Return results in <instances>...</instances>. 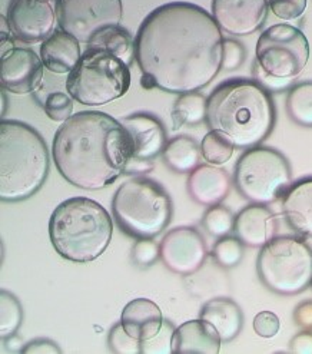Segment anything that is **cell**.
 I'll return each mask as SVG.
<instances>
[{
  "mask_svg": "<svg viewBox=\"0 0 312 354\" xmlns=\"http://www.w3.org/2000/svg\"><path fill=\"white\" fill-rule=\"evenodd\" d=\"M145 89L198 92L222 69L224 36L204 8L175 2L150 12L135 37Z\"/></svg>",
  "mask_w": 312,
  "mask_h": 354,
  "instance_id": "1",
  "label": "cell"
},
{
  "mask_svg": "<svg viewBox=\"0 0 312 354\" xmlns=\"http://www.w3.org/2000/svg\"><path fill=\"white\" fill-rule=\"evenodd\" d=\"M52 152L57 171L69 184L99 191L125 174L132 145L121 121L99 111H84L57 129Z\"/></svg>",
  "mask_w": 312,
  "mask_h": 354,
  "instance_id": "2",
  "label": "cell"
},
{
  "mask_svg": "<svg viewBox=\"0 0 312 354\" xmlns=\"http://www.w3.org/2000/svg\"><path fill=\"white\" fill-rule=\"evenodd\" d=\"M277 109L271 92L258 81L231 80L208 97L206 124L240 149L261 145L274 131Z\"/></svg>",
  "mask_w": 312,
  "mask_h": 354,
  "instance_id": "3",
  "label": "cell"
},
{
  "mask_svg": "<svg viewBox=\"0 0 312 354\" xmlns=\"http://www.w3.org/2000/svg\"><path fill=\"white\" fill-rule=\"evenodd\" d=\"M50 169L49 149L36 129L19 122L0 124V200L22 203L42 189Z\"/></svg>",
  "mask_w": 312,
  "mask_h": 354,
  "instance_id": "4",
  "label": "cell"
},
{
  "mask_svg": "<svg viewBox=\"0 0 312 354\" xmlns=\"http://www.w3.org/2000/svg\"><path fill=\"white\" fill-rule=\"evenodd\" d=\"M113 235L109 212L97 201L75 196L57 205L49 220V237L62 259L92 263L108 250Z\"/></svg>",
  "mask_w": 312,
  "mask_h": 354,
  "instance_id": "5",
  "label": "cell"
},
{
  "mask_svg": "<svg viewBox=\"0 0 312 354\" xmlns=\"http://www.w3.org/2000/svg\"><path fill=\"white\" fill-rule=\"evenodd\" d=\"M116 224L132 239H155L173 217V204L165 188L146 176L125 181L112 200Z\"/></svg>",
  "mask_w": 312,
  "mask_h": 354,
  "instance_id": "6",
  "label": "cell"
},
{
  "mask_svg": "<svg viewBox=\"0 0 312 354\" xmlns=\"http://www.w3.org/2000/svg\"><path fill=\"white\" fill-rule=\"evenodd\" d=\"M130 88L129 65L102 48L90 46L69 73L66 89L75 101L102 106L125 96Z\"/></svg>",
  "mask_w": 312,
  "mask_h": 354,
  "instance_id": "7",
  "label": "cell"
},
{
  "mask_svg": "<svg viewBox=\"0 0 312 354\" xmlns=\"http://www.w3.org/2000/svg\"><path fill=\"white\" fill-rule=\"evenodd\" d=\"M261 283L280 296H297L312 283V248L295 235L272 239L258 254Z\"/></svg>",
  "mask_w": 312,
  "mask_h": 354,
  "instance_id": "8",
  "label": "cell"
},
{
  "mask_svg": "<svg viewBox=\"0 0 312 354\" xmlns=\"http://www.w3.org/2000/svg\"><path fill=\"white\" fill-rule=\"evenodd\" d=\"M292 184V169L285 156L268 147L246 149L233 171V185L253 204H272L282 198Z\"/></svg>",
  "mask_w": 312,
  "mask_h": 354,
  "instance_id": "9",
  "label": "cell"
},
{
  "mask_svg": "<svg viewBox=\"0 0 312 354\" xmlns=\"http://www.w3.org/2000/svg\"><path fill=\"white\" fill-rule=\"evenodd\" d=\"M309 59L306 36L295 26L278 24L264 30L257 44V62L278 80H295Z\"/></svg>",
  "mask_w": 312,
  "mask_h": 354,
  "instance_id": "10",
  "label": "cell"
},
{
  "mask_svg": "<svg viewBox=\"0 0 312 354\" xmlns=\"http://www.w3.org/2000/svg\"><path fill=\"white\" fill-rule=\"evenodd\" d=\"M122 0H57V25L81 44H90L104 30L121 25Z\"/></svg>",
  "mask_w": 312,
  "mask_h": 354,
  "instance_id": "11",
  "label": "cell"
},
{
  "mask_svg": "<svg viewBox=\"0 0 312 354\" xmlns=\"http://www.w3.org/2000/svg\"><path fill=\"white\" fill-rule=\"evenodd\" d=\"M6 17L17 41L43 44L56 28L57 0H10Z\"/></svg>",
  "mask_w": 312,
  "mask_h": 354,
  "instance_id": "12",
  "label": "cell"
},
{
  "mask_svg": "<svg viewBox=\"0 0 312 354\" xmlns=\"http://www.w3.org/2000/svg\"><path fill=\"white\" fill-rule=\"evenodd\" d=\"M208 257L206 241L195 227L182 225L173 228L161 241V260L164 266L182 277L199 270Z\"/></svg>",
  "mask_w": 312,
  "mask_h": 354,
  "instance_id": "13",
  "label": "cell"
},
{
  "mask_svg": "<svg viewBox=\"0 0 312 354\" xmlns=\"http://www.w3.org/2000/svg\"><path fill=\"white\" fill-rule=\"evenodd\" d=\"M266 0H213L212 16L221 30L232 36H248L266 21Z\"/></svg>",
  "mask_w": 312,
  "mask_h": 354,
  "instance_id": "14",
  "label": "cell"
},
{
  "mask_svg": "<svg viewBox=\"0 0 312 354\" xmlns=\"http://www.w3.org/2000/svg\"><path fill=\"white\" fill-rule=\"evenodd\" d=\"M2 88L14 95H28L42 86L45 64L32 49L14 48L2 56Z\"/></svg>",
  "mask_w": 312,
  "mask_h": 354,
  "instance_id": "15",
  "label": "cell"
},
{
  "mask_svg": "<svg viewBox=\"0 0 312 354\" xmlns=\"http://www.w3.org/2000/svg\"><path fill=\"white\" fill-rule=\"evenodd\" d=\"M129 133L133 161L155 162L166 144V131L158 118L150 113H133L121 120Z\"/></svg>",
  "mask_w": 312,
  "mask_h": 354,
  "instance_id": "16",
  "label": "cell"
},
{
  "mask_svg": "<svg viewBox=\"0 0 312 354\" xmlns=\"http://www.w3.org/2000/svg\"><path fill=\"white\" fill-rule=\"evenodd\" d=\"M278 218L266 204L251 203L235 215L233 234L245 247L262 248L277 237Z\"/></svg>",
  "mask_w": 312,
  "mask_h": 354,
  "instance_id": "17",
  "label": "cell"
},
{
  "mask_svg": "<svg viewBox=\"0 0 312 354\" xmlns=\"http://www.w3.org/2000/svg\"><path fill=\"white\" fill-rule=\"evenodd\" d=\"M232 188L229 174L211 164L198 165L189 172L186 189L191 200L204 207H212L226 200Z\"/></svg>",
  "mask_w": 312,
  "mask_h": 354,
  "instance_id": "18",
  "label": "cell"
},
{
  "mask_svg": "<svg viewBox=\"0 0 312 354\" xmlns=\"http://www.w3.org/2000/svg\"><path fill=\"white\" fill-rule=\"evenodd\" d=\"M221 336L211 323L199 319L181 324L172 333L170 353L173 354H218Z\"/></svg>",
  "mask_w": 312,
  "mask_h": 354,
  "instance_id": "19",
  "label": "cell"
},
{
  "mask_svg": "<svg viewBox=\"0 0 312 354\" xmlns=\"http://www.w3.org/2000/svg\"><path fill=\"white\" fill-rule=\"evenodd\" d=\"M286 224L298 235L312 239V176H306L285 191L281 198Z\"/></svg>",
  "mask_w": 312,
  "mask_h": 354,
  "instance_id": "20",
  "label": "cell"
},
{
  "mask_svg": "<svg viewBox=\"0 0 312 354\" xmlns=\"http://www.w3.org/2000/svg\"><path fill=\"white\" fill-rule=\"evenodd\" d=\"M121 323L135 339L146 343L159 336L165 322L158 304L149 299H135L125 306Z\"/></svg>",
  "mask_w": 312,
  "mask_h": 354,
  "instance_id": "21",
  "label": "cell"
},
{
  "mask_svg": "<svg viewBox=\"0 0 312 354\" xmlns=\"http://www.w3.org/2000/svg\"><path fill=\"white\" fill-rule=\"evenodd\" d=\"M199 319L211 323L220 333L221 340L229 343L235 340L244 328V311L229 297H215L205 301Z\"/></svg>",
  "mask_w": 312,
  "mask_h": 354,
  "instance_id": "22",
  "label": "cell"
},
{
  "mask_svg": "<svg viewBox=\"0 0 312 354\" xmlns=\"http://www.w3.org/2000/svg\"><path fill=\"white\" fill-rule=\"evenodd\" d=\"M81 42L65 30H55L42 44L41 57L48 71L53 73H70L79 62Z\"/></svg>",
  "mask_w": 312,
  "mask_h": 354,
  "instance_id": "23",
  "label": "cell"
},
{
  "mask_svg": "<svg viewBox=\"0 0 312 354\" xmlns=\"http://www.w3.org/2000/svg\"><path fill=\"white\" fill-rule=\"evenodd\" d=\"M185 284L193 297L205 301L215 297H224L222 294L228 292L229 288L225 268L218 266L213 260H206L199 270L186 275Z\"/></svg>",
  "mask_w": 312,
  "mask_h": 354,
  "instance_id": "24",
  "label": "cell"
},
{
  "mask_svg": "<svg viewBox=\"0 0 312 354\" xmlns=\"http://www.w3.org/2000/svg\"><path fill=\"white\" fill-rule=\"evenodd\" d=\"M201 156V147L197 144V141L184 135L172 138L162 152L165 165L177 174L192 172L199 165Z\"/></svg>",
  "mask_w": 312,
  "mask_h": 354,
  "instance_id": "25",
  "label": "cell"
},
{
  "mask_svg": "<svg viewBox=\"0 0 312 354\" xmlns=\"http://www.w3.org/2000/svg\"><path fill=\"white\" fill-rule=\"evenodd\" d=\"M208 113V100L198 93V92H189L179 95V97L175 102L172 108V121L173 129H179L185 125L193 127L199 125L206 121Z\"/></svg>",
  "mask_w": 312,
  "mask_h": 354,
  "instance_id": "26",
  "label": "cell"
},
{
  "mask_svg": "<svg viewBox=\"0 0 312 354\" xmlns=\"http://www.w3.org/2000/svg\"><path fill=\"white\" fill-rule=\"evenodd\" d=\"M89 45L93 48H102L110 52L112 55L122 59V61L126 62L129 66L133 61H136L135 41L132 39L130 33L121 25L104 30L102 33L97 35Z\"/></svg>",
  "mask_w": 312,
  "mask_h": 354,
  "instance_id": "27",
  "label": "cell"
},
{
  "mask_svg": "<svg viewBox=\"0 0 312 354\" xmlns=\"http://www.w3.org/2000/svg\"><path fill=\"white\" fill-rule=\"evenodd\" d=\"M286 112L297 125L312 128V82H301L289 89Z\"/></svg>",
  "mask_w": 312,
  "mask_h": 354,
  "instance_id": "28",
  "label": "cell"
},
{
  "mask_svg": "<svg viewBox=\"0 0 312 354\" xmlns=\"http://www.w3.org/2000/svg\"><path fill=\"white\" fill-rule=\"evenodd\" d=\"M23 323V307L14 294L0 291V339L14 336Z\"/></svg>",
  "mask_w": 312,
  "mask_h": 354,
  "instance_id": "29",
  "label": "cell"
},
{
  "mask_svg": "<svg viewBox=\"0 0 312 354\" xmlns=\"http://www.w3.org/2000/svg\"><path fill=\"white\" fill-rule=\"evenodd\" d=\"M235 145L229 140V136L221 131L211 129L201 142L202 158L211 165H222L228 162L232 155Z\"/></svg>",
  "mask_w": 312,
  "mask_h": 354,
  "instance_id": "30",
  "label": "cell"
},
{
  "mask_svg": "<svg viewBox=\"0 0 312 354\" xmlns=\"http://www.w3.org/2000/svg\"><path fill=\"white\" fill-rule=\"evenodd\" d=\"M244 255L245 245L241 243L240 239L231 237V235L220 239L211 252L212 260L225 270L238 267L244 260Z\"/></svg>",
  "mask_w": 312,
  "mask_h": 354,
  "instance_id": "31",
  "label": "cell"
},
{
  "mask_svg": "<svg viewBox=\"0 0 312 354\" xmlns=\"http://www.w3.org/2000/svg\"><path fill=\"white\" fill-rule=\"evenodd\" d=\"M202 225L206 230V232L215 239H222L229 235L233 231V225H235V215L233 212L221 205H212L206 209L202 217Z\"/></svg>",
  "mask_w": 312,
  "mask_h": 354,
  "instance_id": "32",
  "label": "cell"
},
{
  "mask_svg": "<svg viewBox=\"0 0 312 354\" xmlns=\"http://www.w3.org/2000/svg\"><path fill=\"white\" fill-rule=\"evenodd\" d=\"M108 347L112 353L116 354H141L145 353L144 343L135 339L129 334L122 323L115 324L108 336Z\"/></svg>",
  "mask_w": 312,
  "mask_h": 354,
  "instance_id": "33",
  "label": "cell"
},
{
  "mask_svg": "<svg viewBox=\"0 0 312 354\" xmlns=\"http://www.w3.org/2000/svg\"><path fill=\"white\" fill-rule=\"evenodd\" d=\"M46 115L55 122H66L73 112V97L64 92H52L43 102Z\"/></svg>",
  "mask_w": 312,
  "mask_h": 354,
  "instance_id": "34",
  "label": "cell"
},
{
  "mask_svg": "<svg viewBox=\"0 0 312 354\" xmlns=\"http://www.w3.org/2000/svg\"><path fill=\"white\" fill-rule=\"evenodd\" d=\"M132 263L139 268H149L161 259V245L155 243L153 239H139L130 251Z\"/></svg>",
  "mask_w": 312,
  "mask_h": 354,
  "instance_id": "35",
  "label": "cell"
},
{
  "mask_svg": "<svg viewBox=\"0 0 312 354\" xmlns=\"http://www.w3.org/2000/svg\"><path fill=\"white\" fill-rule=\"evenodd\" d=\"M269 9L282 21H294L306 9V0H268Z\"/></svg>",
  "mask_w": 312,
  "mask_h": 354,
  "instance_id": "36",
  "label": "cell"
},
{
  "mask_svg": "<svg viewBox=\"0 0 312 354\" xmlns=\"http://www.w3.org/2000/svg\"><path fill=\"white\" fill-rule=\"evenodd\" d=\"M246 50L242 44L233 39H224V55H222V69L237 71L245 62Z\"/></svg>",
  "mask_w": 312,
  "mask_h": 354,
  "instance_id": "37",
  "label": "cell"
},
{
  "mask_svg": "<svg viewBox=\"0 0 312 354\" xmlns=\"http://www.w3.org/2000/svg\"><path fill=\"white\" fill-rule=\"evenodd\" d=\"M281 328L280 317L272 311H260L253 319V330L262 339L275 337Z\"/></svg>",
  "mask_w": 312,
  "mask_h": 354,
  "instance_id": "38",
  "label": "cell"
},
{
  "mask_svg": "<svg viewBox=\"0 0 312 354\" xmlns=\"http://www.w3.org/2000/svg\"><path fill=\"white\" fill-rule=\"evenodd\" d=\"M253 76L257 77V81L264 86L266 88L268 91H282L285 89L291 81L289 80H278V77H274L268 75L260 65L258 62L253 64Z\"/></svg>",
  "mask_w": 312,
  "mask_h": 354,
  "instance_id": "39",
  "label": "cell"
},
{
  "mask_svg": "<svg viewBox=\"0 0 312 354\" xmlns=\"http://www.w3.org/2000/svg\"><path fill=\"white\" fill-rule=\"evenodd\" d=\"M289 351L294 354H312V330H302L289 342Z\"/></svg>",
  "mask_w": 312,
  "mask_h": 354,
  "instance_id": "40",
  "label": "cell"
},
{
  "mask_svg": "<svg viewBox=\"0 0 312 354\" xmlns=\"http://www.w3.org/2000/svg\"><path fill=\"white\" fill-rule=\"evenodd\" d=\"M22 353L25 354H57V353H62V348L57 346V343L49 340V339H37L33 340L28 344H25Z\"/></svg>",
  "mask_w": 312,
  "mask_h": 354,
  "instance_id": "41",
  "label": "cell"
},
{
  "mask_svg": "<svg viewBox=\"0 0 312 354\" xmlns=\"http://www.w3.org/2000/svg\"><path fill=\"white\" fill-rule=\"evenodd\" d=\"M294 322L302 330H312V300H305L295 307Z\"/></svg>",
  "mask_w": 312,
  "mask_h": 354,
  "instance_id": "42",
  "label": "cell"
},
{
  "mask_svg": "<svg viewBox=\"0 0 312 354\" xmlns=\"http://www.w3.org/2000/svg\"><path fill=\"white\" fill-rule=\"evenodd\" d=\"M155 167V162H146V161H133L129 160L125 168L126 175H136V176H142L145 174H149Z\"/></svg>",
  "mask_w": 312,
  "mask_h": 354,
  "instance_id": "43",
  "label": "cell"
},
{
  "mask_svg": "<svg viewBox=\"0 0 312 354\" xmlns=\"http://www.w3.org/2000/svg\"><path fill=\"white\" fill-rule=\"evenodd\" d=\"M14 48L16 46L13 42V35H0V52H2V56L13 50Z\"/></svg>",
  "mask_w": 312,
  "mask_h": 354,
  "instance_id": "44",
  "label": "cell"
},
{
  "mask_svg": "<svg viewBox=\"0 0 312 354\" xmlns=\"http://www.w3.org/2000/svg\"><path fill=\"white\" fill-rule=\"evenodd\" d=\"M3 342H5V344H6V350H8V351H22L23 347H25L22 339L17 337L16 334H14V336H10V337L5 339Z\"/></svg>",
  "mask_w": 312,
  "mask_h": 354,
  "instance_id": "45",
  "label": "cell"
},
{
  "mask_svg": "<svg viewBox=\"0 0 312 354\" xmlns=\"http://www.w3.org/2000/svg\"><path fill=\"white\" fill-rule=\"evenodd\" d=\"M2 97H3V111H2V115H5V111H6V96H5V93L2 95Z\"/></svg>",
  "mask_w": 312,
  "mask_h": 354,
  "instance_id": "46",
  "label": "cell"
},
{
  "mask_svg": "<svg viewBox=\"0 0 312 354\" xmlns=\"http://www.w3.org/2000/svg\"><path fill=\"white\" fill-rule=\"evenodd\" d=\"M311 288H312V283H311Z\"/></svg>",
  "mask_w": 312,
  "mask_h": 354,
  "instance_id": "47",
  "label": "cell"
}]
</instances>
